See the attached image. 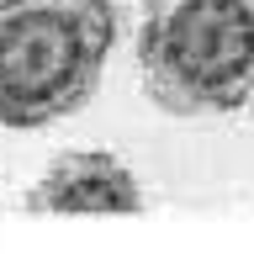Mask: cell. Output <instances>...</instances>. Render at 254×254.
I'll return each mask as SVG.
<instances>
[{"label":"cell","instance_id":"1","mask_svg":"<svg viewBox=\"0 0 254 254\" xmlns=\"http://www.w3.org/2000/svg\"><path fill=\"white\" fill-rule=\"evenodd\" d=\"M117 48V0H0V127L37 132L90 106Z\"/></svg>","mask_w":254,"mask_h":254},{"label":"cell","instance_id":"2","mask_svg":"<svg viewBox=\"0 0 254 254\" xmlns=\"http://www.w3.org/2000/svg\"><path fill=\"white\" fill-rule=\"evenodd\" d=\"M132 53L159 111L228 117L254 101V0H143Z\"/></svg>","mask_w":254,"mask_h":254},{"label":"cell","instance_id":"3","mask_svg":"<svg viewBox=\"0 0 254 254\" xmlns=\"http://www.w3.org/2000/svg\"><path fill=\"white\" fill-rule=\"evenodd\" d=\"M148 201H143L138 175L106 148H69V154H59L21 196V212H32V217H79V212L132 217Z\"/></svg>","mask_w":254,"mask_h":254}]
</instances>
